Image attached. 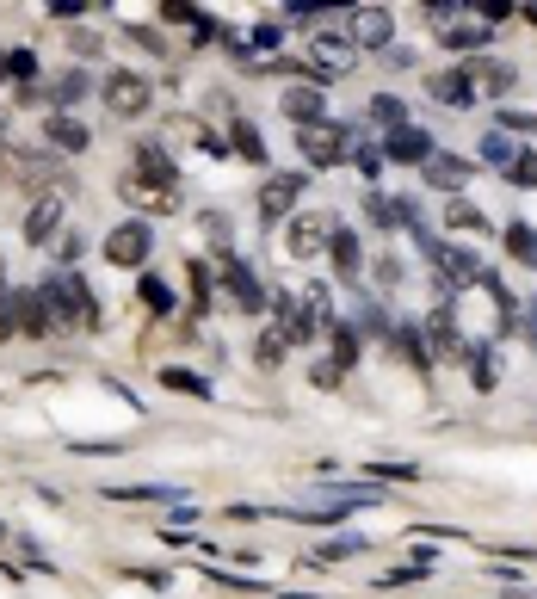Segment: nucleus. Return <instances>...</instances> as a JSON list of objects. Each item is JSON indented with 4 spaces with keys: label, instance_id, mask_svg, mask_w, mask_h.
Segmentation results:
<instances>
[{
    "label": "nucleus",
    "instance_id": "obj_1",
    "mask_svg": "<svg viewBox=\"0 0 537 599\" xmlns=\"http://www.w3.org/2000/svg\"><path fill=\"white\" fill-rule=\"evenodd\" d=\"M44 291V303H50V322L56 328H99V303H93V291L81 285L75 272H62V278H50V285H38Z\"/></svg>",
    "mask_w": 537,
    "mask_h": 599
},
{
    "label": "nucleus",
    "instance_id": "obj_2",
    "mask_svg": "<svg viewBox=\"0 0 537 599\" xmlns=\"http://www.w3.org/2000/svg\"><path fill=\"white\" fill-rule=\"evenodd\" d=\"M297 155H309L315 167H340L352 155V130L346 124H297Z\"/></svg>",
    "mask_w": 537,
    "mask_h": 599
},
{
    "label": "nucleus",
    "instance_id": "obj_3",
    "mask_svg": "<svg viewBox=\"0 0 537 599\" xmlns=\"http://www.w3.org/2000/svg\"><path fill=\"white\" fill-rule=\"evenodd\" d=\"M105 105H112L118 118H142L155 105L149 75H136V68H112V75H105Z\"/></svg>",
    "mask_w": 537,
    "mask_h": 599
},
{
    "label": "nucleus",
    "instance_id": "obj_4",
    "mask_svg": "<svg viewBox=\"0 0 537 599\" xmlns=\"http://www.w3.org/2000/svg\"><path fill=\"white\" fill-rule=\"evenodd\" d=\"M426 359H439V365H470V340L457 334L451 309H439L433 322H426Z\"/></svg>",
    "mask_w": 537,
    "mask_h": 599
},
{
    "label": "nucleus",
    "instance_id": "obj_5",
    "mask_svg": "<svg viewBox=\"0 0 537 599\" xmlns=\"http://www.w3.org/2000/svg\"><path fill=\"white\" fill-rule=\"evenodd\" d=\"M149 254H155L149 223H118L112 235H105V260H112V266H142Z\"/></svg>",
    "mask_w": 537,
    "mask_h": 599
},
{
    "label": "nucleus",
    "instance_id": "obj_6",
    "mask_svg": "<svg viewBox=\"0 0 537 599\" xmlns=\"http://www.w3.org/2000/svg\"><path fill=\"white\" fill-rule=\"evenodd\" d=\"M389 38H396V19H389V7H352L346 44H358V50H383Z\"/></svg>",
    "mask_w": 537,
    "mask_h": 599
},
{
    "label": "nucleus",
    "instance_id": "obj_7",
    "mask_svg": "<svg viewBox=\"0 0 537 599\" xmlns=\"http://www.w3.org/2000/svg\"><path fill=\"white\" fill-rule=\"evenodd\" d=\"M303 198V173H272V180L260 186V223H284Z\"/></svg>",
    "mask_w": 537,
    "mask_h": 599
},
{
    "label": "nucleus",
    "instance_id": "obj_8",
    "mask_svg": "<svg viewBox=\"0 0 537 599\" xmlns=\"http://www.w3.org/2000/svg\"><path fill=\"white\" fill-rule=\"evenodd\" d=\"M439 149H433V136H426V130H389L383 136V161H396V167H426V161H433Z\"/></svg>",
    "mask_w": 537,
    "mask_h": 599
},
{
    "label": "nucleus",
    "instance_id": "obj_9",
    "mask_svg": "<svg viewBox=\"0 0 537 599\" xmlns=\"http://www.w3.org/2000/svg\"><path fill=\"white\" fill-rule=\"evenodd\" d=\"M334 217H328V210H303V217L291 223V254L303 260V254H328V241H334Z\"/></svg>",
    "mask_w": 537,
    "mask_h": 599
},
{
    "label": "nucleus",
    "instance_id": "obj_10",
    "mask_svg": "<svg viewBox=\"0 0 537 599\" xmlns=\"http://www.w3.org/2000/svg\"><path fill=\"white\" fill-rule=\"evenodd\" d=\"M130 155H136V167H130V180H142V186H155V192H173V186H179V173H173V161H167L161 149H149V143H136Z\"/></svg>",
    "mask_w": 537,
    "mask_h": 599
},
{
    "label": "nucleus",
    "instance_id": "obj_11",
    "mask_svg": "<svg viewBox=\"0 0 537 599\" xmlns=\"http://www.w3.org/2000/svg\"><path fill=\"white\" fill-rule=\"evenodd\" d=\"M223 291L235 297V309H266V303H272V297L260 291V278L247 272L241 260H223Z\"/></svg>",
    "mask_w": 537,
    "mask_h": 599
},
{
    "label": "nucleus",
    "instance_id": "obj_12",
    "mask_svg": "<svg viewBox=\"0 0 537 599\" xmlns=\"http://www.w3.org/2000/svg\"><path fill=\"white\" fill-rule=\"evenodd\" d=\"M13 322H19V334H31V340H44L56 322H50V303H44V291H19L13 297Z\"/></svg>",
    "mask_w": 537,
    "mask_h": 599
},
{
    "label": "nucleus",
    "instance_id": "obj_13",
    "mask_svg": "<svg viewBox=\"0 0 537 599\" xmlns=\"http://www.w3.org/2000/svg\"><path fill=\"white\" fill-rule=\"evenodd\" d=\"M426 87H433V99H445V105H476V81H470V68H445V75H433Z\"/></svg>",
    "mask_w": 537,
    "mask_h": 599
},
{
    "label": "nucleus",
    "instance_id": "obj_14",
    "mask_svg": "<svg viewBox=\"0 0 537 599\" xmlns=\"http://www.w3.org/2000/svg\"><path fill=\"white\" fill-rule=\"evenodd\" d=\"M328 260H334V272H340V278H358V272H365V248H358V235H352V229H334Z\"/></svg>",
    "mask_w": 537,
    "mask_h": 599
},
{
    "label": "nucleus",
    "instance_id": "obj_15",
    "mask_svg": "<svg viewBox=\"0 0 537 599\" xmlns=\"http://www.w3.org/2000/svg\"><path fill=\"white\" fill-rule=\"evenodd\" d=\"M56 229H62V204H56V198H38V204H31V217H25V241H31V248H44Z\"/></svg>",
    "mask_w": 537,
    "mask_h": 599
},
{
    "label": "nucleus",
    "instance_id": "obj_16",
    "mask_svg": "<svg viewBox=\"0 0 537 599\" xmlns=\"http://www.w3.org/2000/svg\"><path fill=\"white\" fill-rule=\"evenodd\" d=\"M365 210H371V223H377V229H414L408 198H383V192H371V198H365Z\"/></svg>",
    "mask_w": 537,
    "mask_h": 599
},
{
    "label": "nucleus",
    "instance_id": "obj_17",
    "mask_svg": "<svg viewBox=\"0 0 537 599\" xmlns=\"http://www.w3.org/2000/svg\"><path fill=\"white\" fill-rule=\"evenodd\" d=\"M426 186H439V192H463V186H470V161L433 155V161H426Z\"/></svg>",
    "mask_w": 537,
    "mask_h": 599
},
{
    "label": "nucleus",
    "instance_id": "obj_18",
    "mask_svg": "<svg viewBox=\"0 0 537 599\" xmlns=\"http://www.w3.org/2000/svg\"><path fill=\"white\" fill-rule=\"evenodd\" d=\"M124 198H136L142 210H155V217H173V210H179V204H186V198H179V186H173V192H155V186H142V180H130V173H124Z\"/></svg>",
    "mask_w": 537,
    "mask_h": 599
},
{
    "label": "nucleus",
    "instance_id": "obj_19",
    "mask_svg": "<svg viewBox=\"0 0 537 599\" xmlns=\"http://www.w3.org/2000/svg\"><path fill=\"white\" fill-rule=\"evenodd\" d=\"M284 118L291 124H321V93L315 87H291L284 93Z\"/></svg>",
    "mask_w": 537,
    "mask_h": 599
},
{
    "label": "nucleus",
    "instance_id": "obj_20",
    "mask_svg": "<svg viewBox=\"0 0 537 599\" xmlns=\"http://www.w3.org/2000/svg\"><path fill=\"white\" fill-rule=\"evenodd\" d=\"M229 143H235V155H241V161H254V167L266 161V143H260V130L247 124V118H235V124H229Z\"/></svg>",
    "mask_w": 537,
    "mask_h": 599
},
{
    "label": "nucleus",
    "instance_id": "obj_21",
    "mask_svg": "<svg viewBox=\"0 0 537 599\" xmlns=\"http://www.w3.org/2000/svg\"><path fill=\"white\" fill-rule=\"evenodd\" d=\"M389 346H402V359L414 365V371H426L433 359H426V340H420V328H389Z\"/></svg>",
    "mask_w": 537,
    "mask_h": 599
},
{
    "label": "nucleus",
    "instance_id": "obj_22",
    "mask_svg": "<svg viewBox=\"0 0 537 599\" xmlns=\"http://www.w3.org/2000/svg\"><path fill=\"white\" fill-rule=\"evenodd\" d=\"M371 118H377L383 130H408V105H402L396 93H377V99H371Z\"/></svg>",
    "mask_w": 537,
    "mask_h": 599
},
{
    "label": "nucleus",
    "instance_id": "obj_23",
    "mask_svg": "<svg viewBox=\"0 0 537 599\" xmlns=\"http://www.w3.org/2000/svg\"><path fill=\"white\" fill-rule=\"evenodd\" d=\"M507 254H513L519 266H537V229H531V223H513V229H507Z\"/></svg>",
    "mask_w": 537,
    "mask_h": 599
},
{
    "label": "nucleus",
    "instance_id": "obj_24",
    "mask_svg": "<svg viewBox=\"0 0 537 599\" xmlns=\"http://www.w3.org/2000/svg\"><path fill=\"white\" fill-rule=\"evenodd\" d=\"M136 303L149 309V315H167V309H173V297H167V285H161L155 272H142V285H136Z\"/></svg>",
    "mask_w": 537,
    "mask_h": 599
},
{
    "label": "nucleus",
    "instance_id": "obj_25",
    "mask_svg": "<svg viewBox=\"0 0 537 599\" xmlns=\"http://www.w3.org/2000/svg\"><path fill=\"white\" fill-rule=\"evenodd\" d=\"M50 143L68 149V155H81V149H87V130H81L75 118H50Z\"/></svg>",
    "mask_w": 537,
    "mask_h": 599
},
{
    "label": "nucleus",
    "instance_id": "obj_26",
    "mask_svg": "<svg viewBox=\"0 0 537 599\" xmlns=\"http://www.w3.org/2000/svg\"><path fill=\"white\" fill-rule=\"evenodd\" d=\"M161 383H167V390H179V396H198V402L210 396V383H204L198 371H179V365H167V371H161Z\"/></svg>",
    "mask_w": 537,
    "mask_h": 599
},
{
    "label": "nucleus",
    "instance_id": "obj_27",
    "mask_svg": "<svg viewBox=\"0 0 537 599\" xmlns=\"http://www.w3.org/2000/svg\"><path fill=\"white\" fill-rule=\"evenodd\" d=\"M334 365L340 371L358 365V328H346V322H334Z\"/></svg>",
    "mask_w": 537,
    "mask_h": 599
},
{
    "label": "nucleus",
    "instance_id": "obj_28",
    "mask_svg": "<svg viewBox=\"0 0 537 599\" xmlns=\"http://www.w3.org/2000/svg\"><path fill=\"white\" fill-rule=\"evenodd\" d=\"M476 155H482L488 167H507V161H513L519 149H513V143H507V136H500V130H488V136H482V143H476Z\"/></svg>",
    "mask_w": 537,
    "mask_h": 599
},
{
    "label": "nucleus",
    "instance_id": "obj_29",
    "mask_svg": "<svg viewBox=\"0 0 537 599\" xmlns=\"http://www.w3.org/2000/svg\"><path fill=\"white\" fill-rule=\"evenodd\" d=\"M488 38H494L488 25H451V31H445V44H451V50H482Z\"/></svg>",
    "mask_w": 537,
    "mask_h": 599
},
{
    "label": "nucleus",
    "instance_id": "obj_30",
    "mask_svg": "<svg viewBox=\"0 0 537 599\" xmlns=\"http://www.w3.org/2000/svg\"><path fill=\"white\" fill-rule=\"evenodd\" d=\"M284 346H291V340H284L278 328H266V334H260V346H254V359L272 371V365H284Z\"/></svg>",
    "mask_w": 537,
    "mask_h": 599
},
{
    "label": "nucleus",
    "instance_id": "obj_31",
    "mask_svg": "<svg viewBox=\"0 0 537 599\" xmlns=\"http://www.w3.org/2000/svg\"><path fill=\"white\" fill-rule=\"evenodd\" d=\"M507 180H513V186H537V149H519V155L507 161Z\"/></svg>",
    "mask_w": 537,
    "mask_h": 599
},
{
    "label": "nucleus",
    "instance_id": "obj_32",
    "mask_svg": "<svg viewBox=\"0 0 537 599\" xmlns=\"http://www.w3.org/2000/svg\"><path fill=\"white\" fill-rule=\"evenodd\" d=\"M470 377H476V390H494V359H488V346H470Z\"/></svg>",
    "mask_w": 537,
    "mask_h": 599
},
{
    "label": "nucleus",
    "instance_id": "obj_33",
    "mask_svg": "<svg viewBox=\"0 0 537 599\" xmlns=\"http://www.w3.org/2000/svg\"><path fill=\"white\" fill-rule=\"evenodd\" d=\"M445 223H451V229H488V217H482L476 204H463V198H457V204L445 210Z\"/></svg>",
    "mask_w": 537,
    "mask_h": 599
},
{
    "label": "nucleus",
    "instance_id": "obj_34",
    "mask_svg": "<svg viewBox=\"0 0 537 599\" xmlns=\"http://www.w3.org/2000/svg\"><path fill=\"white\" fill-rule=\"evenodd\" d=\"M315 56H328V75L334 68H352V44H340V38H315Z\"/></svg>",
    "mask_w": 537,
    "mask_h": 599
},
{
    "label": "nucleus",
    "instance_id": "obj_35",
    "mask_svg": "<svg viewBox=\"0 0 537 599\" xmlns=\"http://www.w3.org/2000/svg\"><path fill=\"white\" fill-rule=\"evenodd\" d=\"M476 75H482V87H488V93H507V87H513V68H494V62H476Z\"/></svg>",
    "mask_w": 537,
    "mask_h": 599
},
{
    "label": "nucleus",
    "instance_id": "obj_36",
    "mask_svg": "<svg viewBox=\"0 0 537 599\" xmlns=\"http://www.w3.org/2000/svg\"><path fill=\"white\" fill-rule=\"evenodd\" d=\"M192 309H198V315L210 309V272H204L198 260H192Z\"/></svg>",
    "mask_w": 537,
    "mask_h": 599
},
{
    "label": "nucleus",
    "instance_id": "obj_37",
    "mask_svg": "<svg viewBox=\"0 0 537 599\" xmlns=\"http://www.w3.org/2000/svg\"><path fill=\"white\" fill-rule=\"evenodd\" d=\"M352 550H365V544H358V538H328L315 556H321V562H340V556H352Z\"/></svg>",
    "mask_w": 537,
    "mask_h": 599
},
{
    "label": "nucleus",
    "instance_id": "obj_38",
    "mask_svg": "<svg viewBox=\"0 0 537 599\" xmlns=\"http://www.w3.org/2000/svg\"><path fill=\"white\" fill-rule=\"evenodd\" d=\"M352 161H358L365 180H377V173H383V149H352Z\"/></svg>",
    "mask_w": 537,
    "mask_h": 599
},
{
    "label": "nucleus",
    "instance_id": "obj_39",
    "mask_svg": "<svg viewBox=\"0 0 537 599\" xmlns=\"http://www.w3.org/2000/svg\"><path fill=\"white\" fill-rule=\"evenodd\" d=\"M112 501H173V488H118Z\"/></svg>",
    "mask_w": 537,
    "mask_h": 599
},
{
    "label": "nucleus",
    "instance_id": "obj_40",
    "mask_svg": "<svg viewBox=\"0 0 537 599\" xmlns=\"http://www.w3.org/2000/svg\"><path fill=\"white\" fill-rule=\"evenodd\" d=\"M161 19H173V25H198V7H186V0H167Z\"/></svg>",
    "mask_w": 537,
    "mask_h": 599
},
{
    "label": "nucleus",
    "instance_id": "obj_41",
    "mask_svg": "<svg viewBox=\"0 0 537 599\" xmlns=\"http://www.w3.org/2000/svg\"><path fill=\"white\" fill-rule=\"evenodd\" d=\"M50 13H56V19H81L87 0H50Z\"/></svg>",
    "mask_w": 537,
    "mask_h": 599
},
{
    "label": "nucleus",
    "instance_id": "obj_42",
    "mask_svg": "<svg viewBox=\"0 0 537 599\" xmlns=\"http://www.w3.org/2000/svg\"><path fill=\"white\" fill-rule=\"evenodd\" d=\"M309 377H315V383H321V390H334V383H340V365H334V359H328V365H315V371H309Z\"/></svg>",
    "mask_w": 537,
    "mask_h": 599
},
{
    "label": "nucleus",
    "instance_id": "obj_43",
    "mask_svg": "<svg viewBox=\"0 0 537 599\" xmlns=\"http://www.w3.org/2000/svg\"><path fill=\"white\" fill-rule=\"evenodd\" d=\"M56 93H62V99H81V93H87V81H81V75H62V81H56Z\"/></svg>",
    "mask_w": 537,
    "mask_h": 599
},
{
    "label": "nucleus",
    "instance_id": "obj_44",
    "mask_svg": "<svg viewBox=\"0 0 537 599\" xmlns=\"http://www.w3.org/2000/svg\"><path fill=\"white\" fill-rule=\"evenodd\" d=\"M7 334H19V322H13V297H0V340Z\"/></svg>",
    "mask_w": 537,
    "mask_h": 599
},
{
    "label": "nucleus",
    "instance_id": "obj_45",
    "mask_svg": "<svg viewBox=\"0 0 537 599\" xmlns=\"http://www.w3.org/2000/svg\"><path fill=\"white\" fill-rule=\"evenodd\" d=\"M0 272H7V266H0Z\"/></svg>",
    "mask_w": 537,
    "mask_h": 599
}]
</instances>
